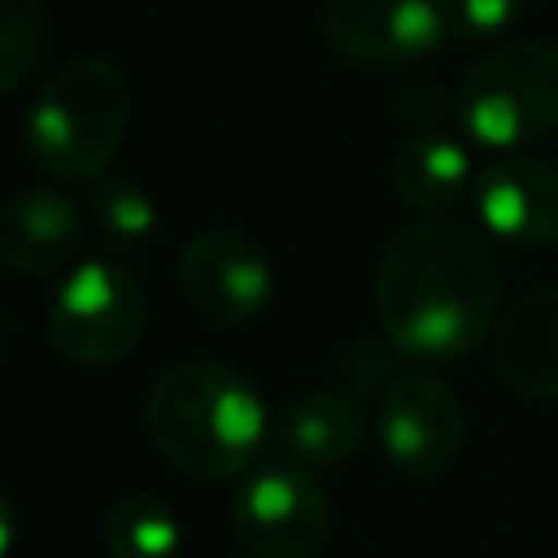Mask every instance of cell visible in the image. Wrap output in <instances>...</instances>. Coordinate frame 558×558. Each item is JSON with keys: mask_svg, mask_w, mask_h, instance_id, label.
Masks as SVG:
<instances>
[{"mask_svg": "<svg viewBox=\"0 0 558 558\" xmlns=\"http://www.w3.org/2000/svg\"><path fill=\"white\" fill-rule=\"evenodd\" d=\"M475 218L514 248L558 244V170L527 153H501L471 183Z\"/></svg>", "mask_w": 558, "mask_h": 558, "instance_id": "obj_10", "label": "cell"}, {"mask_svg": "<svg viewBox=\"0 0 558 558\" xmlns=\"http://www.w3.org/2000/svg\"><path fill=\"white\" fill-rule=\"evenodd\" d=\"M231 527L248 558H314L331 536V501L314 471L283 458L235 488Z\"/></svg>", "mask_w": 558, "mask_h": 558, "instance_id": "obj_6", "label": "cell"}, {"mask_svg": "<svg viewBox=\"0 0 558 558\" xmlns=\"http://www.w3.org/2000/svg\"><path fill=\"white\" fill-rule=\"evenodd\" d=\"M48 39V17L39 0H0V96L22 87Z\"/></svg>", "mask_w": 558, "mask_h": 558, "instance_id": "obj_17", "label": "cell"}, {"mask_svg": "<svg viewBox=\"0 0 558 558\" xmlns=\"http://www.w3.org/2000/svg\"><path fill=\"white\" fill-rule=\"evenodd\" d=\"M183 545V527L174 510L153 493H131L113 501L105 514V549L109 558H174Z\"/></svg>", "mask_w": 558, "mask_h": 558, "instance_id": "obj_15", "label": "cell"}, {"mask_svg": "<svg viewBox=\"0 0 558 558\" xmlns=\"http://www.w3.org/2000/svg\"><path fill=\"white\" fill-rule=\"evenodd\" d=\"M144 427L174 471L192 480H231L262 453L266 405L240 371L209 357H183L153 379Z\"/></svg>", "mask_w": 558, "mask_h": 558, "instance_id": "obj_2", "label": "cell"}, {"mask_svg": "<svg viewBox=\"0 0 558 558\" xmlns=\"http://www.w3.org/2000/svg\"><path fill=\"white\" fill-rule=\"evenodd\" d=\"M148 323V296L135 270L118 257L74 262L48 296L52 349L74 366L122 362Z\"/></svg>", "mask_w": 558, "mask_h": 558, "instance_id": "obj_5", "label": "cell"}, {"mask_svg": "<svg viewBox=\"0 0 558 558\" xmlns=\"http://www.w3.org/2000/svg\"><path fill=\"white\" fill-rule=\"evenodd\" d=\"M458 126L493 153H523L558 131V48L514 39L480 61L453 87Z\"/></svg>", "mask_w": 558, "mask_h": 558, "instance_id": "obj_4", "label": "cell"}, {"mask_svg": "<svg viewBox=\"0 0 558 558\" xmlns=\"http://www.w3.org/2000/svg\"><path fill=\"white\" fill-rule=\"evenodd\" d=\"M397 113H401L410 126H418V131H436V122H440L445 113H453V96L445 100L432 83H414V87H405V92L397 96Z\"/></svg>", "mask_w": 558, "mask_h": 558, "instance_id": "obj_19", "label": "cell"}, {"mask_svg": "<svg viewBox=\"0 0 558 558\" xmlns=\"http://www.w3.org/2000/svg\"><path fill=\"white\" fill-rule=\"evenodd\" d=\"M83 244L78 205L48 187H22L0 205V262L17 275H65Z\"/></svg>", "mask_w": 558, "mask_h": 558, "instance_id": "obj_11", "label": "cell"}, {"mask_svg": "<svg viewBox=\"0 0 558 558\" xmlns=\"http://www.w3.org/2000/svg\"><path fill=\"white\" fill-rule=\"evenodd\" d=\"M174 279H179L183 301L205 323H218V327L257 323L275 292L266 253L248 235L222 231V227L201 231L179 248Z\"/></svg>", "mask_w": 558, "mask_h": 558, "instance_id": "obj_8", "label": "cell"}, {"mask_svg": "<svg viewBox=\"0 0 558 558\" xmlns=\"http://www.w3.org/2000/svg\"><path fill=\"white\" fill-rule=\"evenodd\" d=\"M13 541H17V514H13V501H9V493L0 488V558H9Z\"/></svg>", "mask_w": 558, "mask_h": 558, "instance_id": "obj_20", "label": "cell"}, {"mask_svg": "<svg viewBox=\"0 0 558 558\" xmlns=\"http://www.w3.org/2000/svg\"><path fill=\"white\" fill-rule=\"evenodd\" d=\"M375 436L384 458L414 480L445 475L466 440L462 397L432 371H401L384 384L375 405Z\"/></svg>", "mask_w": 558, "mask_h": 558, "instance_id": "obj_7", "label": "cell"}, {"mask_svg": "<svg viewBox=\"0 0 558 558\" xmlns=\"http://www.w3.org/2000/svg\"><path fill=\"white\" fill-rule=\"evenodd\" d=\"M362 440H366V418L336 388L305 392L301 401L288 405V414L279 423V449H283V458L296 462V466H305V471L349 462L362 449Z\"/></svg>", "mask_w": 558, "mask_h": 558, "instance_id": "obj_14", "label": "cell"}, {"mask_svg": "<svg viewBox=\"0 0 558 558\" xmlns=\"http://www.w3.org/2000/svg\"><path fill=\"white\" fill-rule=\"evenodd\" d=\"M475 161H471V148L458 140V135H449V131H414L397 153H392V166H388V179H392V192L410 205V209H418V214H427V218H436V214H445V209H453L466 192H471V183H475Z\"/></svg>", "mask_w": 558, "mask_h": 558, "instance_id": "obj_13", "label": "cell"}, {"mask_svg": "<svg viewBox=\"0 0 558 558\" xmlns=\"http://www.w3.org/2000/svg\"><path fill=\"white\" fill-rule=\"evenodd\" d=\"M131 122V83L105 57H74L39 87L26 109V153L31 161L70 183L100 179Z\"/></svg>", "mask_w": 558, "mask_h": 558, "instance_id": "obj_3", "label": "cell"}, {"mask_svg": "<svg viewBox=\"0 0 558 558\" xmlns=\"http://www.w3.org/2000/svg\"><path fill=\"white\" fill-rule=\"evenodd\" d=\"M323 39L353 65L405 70L427 61L449 39V31L440 0H327Z\"/></svg>", "mask_w": 558, "mask_h": 558, "instance_id": "obj_9", "label": "cell"}, {"mask_svg": "<svg viewBox=\"0 0 558 558\" xmlns=\"http://www.w3.org/2000/svg\"><path fill=\"white\" fill-rule=\"evenodd\" d=\"M527 0H440L445 31L453 39H493L519 22Z\"/></svg>", "mask_w": 558, "mask_h": 558, "instance_id": "obj_18", "label": "cell"}, {"mask_svg": "<svg viewBox=\"0 0 558 558\" xmlns=\"http://www.w3.org/2000/svg\"><path fill=\"white\" fill-rule=\"evenodd\" d=\"M493 362L510 392L558 401V283L506 305L493 327Z\"/></svg>", "mask_w": 558, "mask_h": 558, "instance_id": "obj_12", "label": "cell"}, {"mask_svg": "<svg viewBox=\"0 0 558 558\" xmlns=\"http://www.w3.org/2000/svg\"><path fill=\"white\" fill-rule=\"evenodd\" d=\"M384 340L401 357L453 362L480 349L501 318V279L484 240L445 218L401 227L371 283Z\"/></svg>", "mask_w": 558, "mask_h": 558, "instance_id": "obj_1", "label": "cell"}, {"mask_svg": "<svg viewBox=\"0 0 558 558\" xmlns=\"http://www.w3.org/2000/svg\"><path fill=\"white\" fill-rule=\"evenodd\" d=\"M87 218L109 240V248H140L157 231V205H153V196L135 179H122V174L92 179Z\"/></svg>", "mask_w": 558, "mask_h": 558, "instance_id": "obj_16", "label": "cell"}]
</instances>
